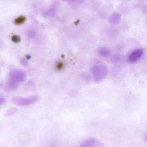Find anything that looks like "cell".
Segmentation results:
<instances>
[{"label":"cell","mask_w":147,"mask_h":147,"mask_svg":"<svg viewBox=\"0 0 147 147\" xmlns=\"http://www.w3.org/2000/svg\"><path fill=\"white\" fill-rule=\"evenodd\" d=\"M108 68L104 65H96L91 68V72L95 82L100 83L104 79L108 74Z\"/></svg>","instance_id":"obj_1"},{"label":"cell","mask_w":147,"mask_h":147,"mask_svg":"<svg viewBox=\"0 0 147 147\" xmlns=\"http://www.w3.org/2000/svg\"><path fill=\"white\" fill-rule=\"evenodd\" d=\"M39 97L36 96H32L27 98L14 97L12 99L14 103L20 106H27L36 102Z\"/></svg>","instance_id":"obj_2"},{"label":"cell","mask_w":147,"mask_h":147,"mask_svg":"<svg viewBox=\"0 0 147 147\" xmlns=\"http://www.w3.org/2000/svg\"><path fill=\"white\" fill-rule=\"evenodd\" d=\"M26 77V73L21 70H14L10 71L9 74L10 80L16 82L23 81Z\"/></svg>","instance_id":"obj_3"},{"label":"cell","mask_w":147,"mask_h":147,"mask_svg":"<svg viewBox=\"0 0 147 147\" xmlns=\"http://www.w3.org/2000/svg\"><path fill=\"white\" fill-rule=\"evenodd\" d=\"M103 144L94 138L87 139L78 147H103Z\"/></svg>","instance_id":"obj_4"},{"label":"cell","mask_w":147,"mask_h":147,"mask_svg":"<svg viewBox=\"0 0 147 147\" xmlns=\"http://www.w3.org/2000/svg\"><path fill=\"white\" fill-rule=\"evenodd\" d=\"M143 54V49L139 48L133 51L129 55L128 60L130 63H134L140 59Z\"/></svg>","instance_id":"obj_5"},{"label":"cell","mask_w":147,"mask_h":147,"mask_svg":"<svg viewBox=\"0 0 147 147\" xmlns=\"http://www.w3.org/2000/svg\"><path fill=\"white\" fill-rule=\"evenodd\" d=\"M121 15L118 13H114L111 15L109 18L110 23L113 25H117L119 24L121 21Z\"/></svg>","instance_id":"obj_6"},{"label":"cell","mask_w":147,"mask_h":147,"mask_svg":"<svg viewBox=\"0 0 147 147\" xmlns=\"http://www.w3.org/2000/svg\"><path fill=\"white\" fill-rule=\"evenodd\" d=\"M98 52L100 56L103 57H107L110 54V51L109 48L105 47H100L98 49Z\"/></svg>","instance_id":"obj_7"},{"label":"cell","mask_w":147,"mask_h":147,"mask_svg":"<svg viewBox=\"0 0 147 147\" xmlns=\"http://www.w3.org/2000/svg\"><path fill=\"white\" fill-rule=\"evenodd\" d=\"M56 9L55 7H52L45 11L44 16L46 18L52 17L56 13Z\"/></svg>","instance_id":"obj_8"},{"label":"cell","mask_w":147,"mask_h":147,"mask_svg":"<svg viewBox=\"0 0 147 147\" xmlns=\"http://www.w3.org/2000/svg\"><path fill=\"white\" fill-rule=\"evenodd\" d=\"M26 20V18L25 16H19L15 20L14 22L16 25H21L24 23Z\"/></svg>","instance_id":"obj_9"},{"label":"cell","mask_w":147,"mask_h":147,"mask_svg":"<svg viewBox=\"0 0 147 147\" xmlns=\"http://www.w3.org/2000/svg\"><path fill=\"white\" fill-rule=\"evenodd\" d=\"M7 86L11 90H15L17 87V83L15 81L10 80V81L7 83Z\"/></svg>","instance_id":"obj_10"},{"label":"cell","mask_w":147,"mask_h":147,"mask_svg":"<svg viewBox=\"0 0 147 147\" xmlns=\"http://www.w3.org/2000/svg\"><path fill=\"white\" fill-rule=\"evenodd\" d=\"M11 40L14 43H17L20 42V38L18 35H14L11 38Z\"/></svg>","instance_id":"obj_11"},{"label":"cell","mask_w":147,"mask_h":147,"mask_svg":"<svg viewBox=\"0 0 147 147\" xmlns=\"http://www.w3.org/2000/svg\"><path fill=\"white\" fill-rule=\"evenodd\" d=\"M112 62H114V63H117L120 60V57L119 56L116 55V56H114L113 57H112Z\"/></svg>","instance_id":"obj_12"},{"label":"cell","mask_w":147,"mask_h":147,"mask_svg":"<svg viewBox=\"0 0 147 147\" xmlns=\"http://www.w3.org/2000/svg\"><path fill=\"white\" fill-rule=\"evenodd\" d=\"M62 67H63V65L62 63H58L56 65V68L57 70L61 69Z\"/></svg>","instance_id":"obj_13"},{"label":"cell","mask_w":147,"mask_h":147,"mask_svg":"<svg viewBox=\"0 0 147 147\" xmlns=\"http://www.w3.org/2000/svg\"><path fill=\"white\" fill-rule=\"evenodd\" d=\"M5 102V99L4 97L0 96V106H1Z\"/></svg>","instance_id":"obj_14"},{"label":"cell","mask_w":147,"mask_h":147,"mask_svg":"<svg viewBox=\"0 0 147 147\" xmlns=\"http://www.w3.org/2000/svg\"><path fill=\"white\" fill-rule=\"evenodd\" d=\"M15 112V110L11 109L10 110L8 111L7 112V115H13V114H14Z\"/></svg>","instance_id":"obj_15"},{"label":"cell","mask_w":147,"mask_h":147,"mask_svg":"<svg viewBox=\"0 0 147 147\" xmlns=\"http://www.w3.org/2000/svg\"><path fill=\"white\" fill-rule=\"evenodd\" d=\"M73 1L77 3H81L84 0H73Z\"/></svg>","instance_id":"obj_16"}]
</instances>
